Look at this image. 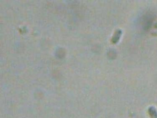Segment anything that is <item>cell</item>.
I'll return each instance as SVG.
<instances>
[{"label": "cell", "mask_w": 157, "mask_h": 118, "mask_svg": "<svg viewBox=\"0 0 157 118\" xmlns=\"http://www.w3.org/2000/svg\"><path fill=\"white\" fill-rule=\"evenodd\" d=\"M121 33H122V32H121V30L119 29L117 30L114 33L113 36H112V40H111L112 43L115 44L118 42L119 40H120V37H121Z\"/></svg>", "instance_id": "6da1fadb"}]
</instances>
